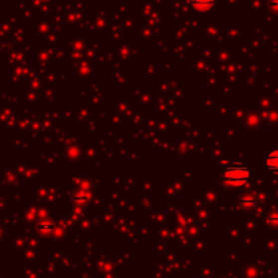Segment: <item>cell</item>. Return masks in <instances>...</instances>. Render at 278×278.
<instances>
[{
	"label": "cell",
	"mask_w": 278,
	"mask_h": 278,
	"mask_svg": "<svg viewBox=\"0 0 278 278\" xmlns=\"http://www.w3.org/2000/svg\"><path fill=\"white\" fill-rule=\"evenodd\" d=\"M250 169L243 165H231L224 172V181L232 187H242L250 180Z\"/></svg>",
	"instance_id": "cell-1"
},
{
	"label": "cell",
	"mask_w": 278,
	"mask_h": 278,
	"mask_svg": "<svg viewBox=\"0 0 278 278\" xmlns=\"http://www.w3.org/2000/svg\"><path fill=\"white\" fill-rule=\"evenodd\" d=\"M266 166L272 173H277L278 175V149L269 153L268 158H266Z\"/></svg>",
	"instance_id": "cell-2"
},
{
	"label": "cell",
	"mask_w": 278,
	"mask_h": 278,
	"mask_svg": "<svg viewBox=\"0 0 278 278\" xmlns=\"http://www.w3.org/2000/svg\"><path fill=\"white\" fill-rule=\"evenodd\" d=\"M191 3L194 4L196 10H209L211 5H213V0H191Z\"/></svg>",
	"instance_id": "cell-3"
}]
</instances>
